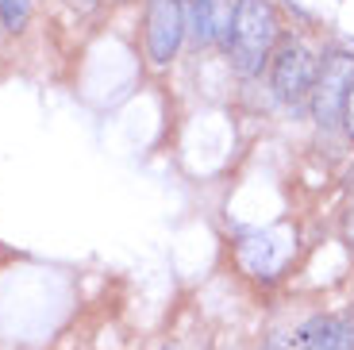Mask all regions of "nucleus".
<instances>
[{
	"label": "nucleus",
	"instance_id": "f257e3e1",
	"mask_svg": "<svg viewBox=\"0 0 354 350\" xmlns=\"http://www.w3.org/2000/svg\"><path fill=\"white\" fill-rule=\"evenodd\" d=\"M277 39V12L270 0H239L235 24H231V62L243 77H254L270 58V46Z\"/></svg>",
	"mask_w": 354,
	"mask_h": 350
},
{
	"label": "nucleus",
	"instance_id": "f03ea898",
	"mask_svg": "<svg viewBox=\"0 0 354 350\" xmlns=\"http://www.w3.org/2000/svg\"><path fill=\"white\" fill-rule=\"evenodd\" d=\"M292 250H297V235H292L289 223H274V228L266 231H250V235H243L239 243V262L247 273H254V277H277V273L285 270V262L292 258Z\"/></svg>",
	"mask_w": 354,
	"mask_h": 350
},
{
	"label": "nucleus",
	"instance_id": "7ed1b4c3",
	"mask_svg": "<svg viewBox=\"0 0 354 350\" xmlns=\"http://www.w3.org/2000/svg\"><path fill=\"white\" fill-rule=\"evenodd\" d=\"M351 89H354V58L351 54H328L319 62L316 89H312V112L324 127H335L343 120Z\"/></svg>",
	"mask_w": 354,
	"mask_h": 350
},
{
	"label": "nucleus",
	"instance_id": "20e7f679",
	"mask_svg": "<svg viewBox=\"0 0 354 350\" xmlns=\"http://www.w3.org/2000/svg\"><path fill=\"white\" fill-rule=\"evenodd\" d=\"M319 62L304 43H285L274 58V93L285 104H304L316 89Z\"/></svg>",
	"mask_w": 354,
	"mask_h": 350
},
{
	"label": "nucleus",
	"instance_id": "39448f33",
	"mask_svg": "<svg viewBox=\"0 0 354 350\" xmlns=\"http://www.w3.org/2000/svg\"><path fill=\"white\" fill-rule=\"evenodd\" d=\"M185 35V12L177 0H151L147 4V50L154 66H166Z\"/></svg>",
	"mask_w": 354,
	"mask_h": 350
},
{
	"label": "nucleus",
	"instance_id": "423d86ee",
	"mask_svg": "<svg viewBox=\"0 0 354 350\" xmlns=\"http://www.w3.org/2000/svg\"><path fill=\"white\" fill-rule=\"evenodd\" d=\"M185 12V27L196 43H231V24H235V4L239 0H177Z\"/></svg>",
	"mask_w": 354,
	"mask_h": 350
},
{
	"label": "nucleus",
	"instance_id": "0eeeda50",
	"mask_svg": "<svg viewBox=\"0 0 354 350\" xmlns=\"http://www.w3.org/2000/svg\"><path fill=\"white\" fill-rule=\"evenodd\" d=\"M289 350H354V315H316L289 339Z\"/></svg>",
	"mask_w": 354,
	"mask_h": 350
},
{
	"label": "nucleus",
	"instance_id": "6e6552de",
	"mask_svg": "<svg viewBox=\"0 0 354 350\" xmlns=\"http://www.w3.org/2000/svg\"><path fill=\"white\" fill-rule=\"evenodd\" d=\"M31 16V0H0V19L8 31H19Z\"/></svg>",
	"mask_w": 354,
	"mask_h": 350
},
{
	"label": "nucleus",
	"instance_id": "1a4fd4ad",
	"mask_svg": "<svg viewBox=\"0 0 354 350\" xmlns=\"http://www.w3.org/2000/svg\"><path fill=\"white\" fill-rule=\"evenodd\" d=\"M343 120H346V131L354 135V89H351V97H346V108H343Z\"/></svg>",
	"mask_w": 354,
	"mask_h": 350
},
{
	"label": "nucleus",
	"instance_id": "9d476101",
	"mask_svg": "<svg viewBox=\"0 0 354 350\" xmlns=\"http://www.w3.org/2000/svg\"><path fill=\"white\" fill-rule=\"evenodd\" d=\"M73 8H97V0H70Z\"/></svg>",
	"mask_w": 354,
	"mask_h": 350
}]
</instances>
